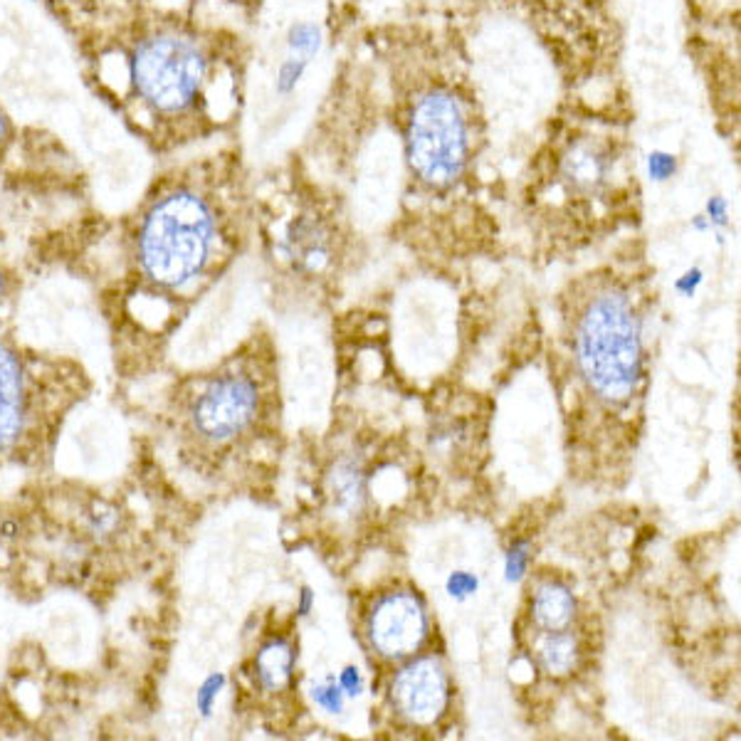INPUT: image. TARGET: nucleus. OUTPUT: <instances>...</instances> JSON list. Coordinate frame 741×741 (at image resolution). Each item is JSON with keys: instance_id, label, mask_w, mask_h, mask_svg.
Here are the masks:
<instances>
[{"instance_id": "1", "label": "nucleus", "mask_w": 741, "mask_h": 741, "mask_svg": "<svg viewBox=\"0 0 741 741\" xmlns=\"http://www.w3.org/2000/svg\"><path fill=\"white\" fill-rule=\"evenodd\" d=\"M85 390L87 376L75 362L0 332V469L40 465Z\"/></svg>"}, {"instance_id": "2", "label": "nucleus", "mask_w": 741, "mask_h": 741, "mask_svg": "<svg viewBox=\"0 0 741 741\" xmlns=\"http://www.w3.org/2000/svg\"><path fill=\"white\" fill-rule=\"evenodd\" d=\"M218 247V215L196 188H174L139 220L134 263L142 292L178 297L208 273Z\"/></svg>"}, {"instance_id": "3", "label": "nucleus", "mask_w": 741, "mask_h": 741, "mask_svg": "<svg viewBox=\"0 0 741 741\" xmlns=\"http://www.w3.org/2000/svg\"><path fill=\"white\" fill-rule=\"evenodd\" d=\"M574 354L580 378L610 406L628 403L643 378V329L623 289L606 287L578 312Z\"/></svg>"}, {"instance_id": "4", "label": "nucleus", "mask_w": 741, "mask_h": 741, "mask_svg": "<svg viewBox=\"0 0 741 741\" xmlns=\"http://www.w3.org/2000/svg\"><path fill=\"white\" fill-rule=\"evenodd\" d=\"M265 386L247 362H230L178 390L174 425L178 443L198 453L237 447L265 413Z\"/></svg>"}, {"instance_id": "5", "label": "nucleus", "mask_w": 741, "mask_h": 741, "mask_svg": "<svg viewBox=\"0 0 741 741\" xmlns=\"http://www.w3.org/2000/svg\"><path fill=\"white\" fill-rule=\"evenodd\" d=\"M469 117L453 89L430 87L410 107L406 156L420 181L433 188L453 186L469 162Z\"/></svg>"}, {"instance_id": "6", "label": "nucleus", "mask_w": 741, "mask_h": 741, "mask_svg": "<svg viewBox=\"0 0 741 741\" xmlns=\"http://www.w3.org/2000/svg\"><path fill=\"white\" fill-rule=\"evenodd\" d=\"M134 92L158 114H181L196 104L208 75L203 49L186 35L156 33L136 45L129 63Z\"/></svg>"}, {"instance_id": "7", "label": "nucleus", "mask_w": 741, "mask_h": 741, "mask_svg": "<svg viewBox=\"0 0 741 741\" xmlns=\"http://www.w3.org/2000/svg\"><path fill=\"white\" fill-rule=\"evenodd\" d=\"M368 640L378 655L403 660L416 655L428 638V613L423 600L408 590H396L376 600L368 616Z\"/></svg>"}, {"instance_id": "8", "label": "nucleus", "mask_w": 741, "mask_h": 741, "mask_svg": "<svg viewBox=\"0 0 741 741\" xmlns=\"http://www.w3.org/2000/svg\"><path fill=\"white\" fill-rule=\"evenodd\" d=\"M390 697L400 715L413 725H433L450 703V679L435 655L418 657L394 679Z\"/></svg>"}, {"instance_id": "9", "label": "nucleus", "mask_w": 741, "mask_h": 741, "mask_svg": "<svg viewBox=\"0 0 741 741\" xmlns=\"http://www.w3.org/2000/svg\"><path fill=\"white\" fill-rule=\"evenodd\" d=\"M616 158L606 144L594 142V139H580L571 144L566 154L561 156V181L580 196H596L604 190L610 178H613Z\"/></svg>"}, {"instance_id": "10", "label": "nucleus", "mask_w": 741, "mask_h": 741, "mask_svg": "<svg viewBox=\"0 0 741 741\" xmlns=\"http://www.w3.org/2000/svg\"><path fill=\"white\" fill-rule=\"evenodd\" d=\"M532 618L544 633L568 630L576 618V598L561 580H542L532 594Z\"/></svg>"}, {"instance_id": "11", "label": "nucleus", "mask_w": 741, "mask_h": 741, "mask_svg": "<svg viewBox=\"0 0 741 741\" xmlns=\"http://www.w3.org/2000/svg\"><path fill=\"white\" fill-rule=\"evenodd\" d=\"M295 670V650L285 640H269L255 655V677L259 687L277 693L283 689Z\"/></svg>"}, {"instance_id": "12", "label": "nucleus", "mask_w": 741, "mask_h": 741, "mask_svg": "<svg viewBox=\"0 0 741 741\" xmlns=\"http://www.w3.org/2000/svg\"><path fill=\"white\" fill-rule=\"evenodd\" d=\"M329 497L334 507L344 515H354L362 509L366 497V477L364 469L354 460H342L329 475Z\"/></svg>"}, {"instance_id": "13", "label": "nucleus", "mask_w": 741, "mask_h": 741, "mask_svg": "<svg viewBox=\"0 0 741 741\" xmlns=\"http://www.w3.org/2000/svg\"><path fill=\"white\" fill-rule=\"evenodd\" d=\"M537 657L544 673L554 675V677H564L576 667V660H578L576 638L568 635V630L546 633L542 638V643H539L537 648Z\"/></svg>"}, {"instance_id": "14", "label": "nucleus", "mask_w": 741, "mask_h": 741, "mask_svg": "<svg viewBox=\"0 0 741 741\" xmlns=\"http://www.w3.org/2000/svg\"><path fill=\"white\" fill-rule=\"evenodd\" d=\"M319 45H322V30L314 23H295L289 27L287 35V47L292 57H302L307 63H312L319 53Z\"/></svg>"}, {"instance_id": "15", "label": "nucleus", "mask_w": 741, "mask_h": 741, "mask_svg": "<svg viewBox=\"0 0 741 741\" xmlns=\"http://www.w3.org/2000/svg\"><path fill=\"white\" fill-rule=\"evenodd\" d=\"M307 59L302 57H292L289 55L283 65L277 69V95H292L297 85L302 82V77L307 73Z\"/></svg>"}, {"instance_id": "16", "label": "nucleus", "mask_w": 741, "mask_h": 741, "mask_svg": "<svg viewBox=\"0 0 741 741\" xmlns=\"http://www.w3.org/2000/svg\"><path fill=\"white\" fill-rule=\"evenodd\" d=\"M314 703L322 709H327V712H332V715L342 712L344 693H342V687H339L336 679H327V683L314 687Z\"/></svg>"}, {"instance_id": "17", "label": "nucleus", "mask_w": 741, "mask_h": 741, "mask_svg": "<svg viewBox=\"0 0 741 741\" xmlns=\"http://www.w3.org/2000/svg\"><path fill=\"white\" fill-rule=\"evenodd\" d=\"M675 168H677V162L673 154L653 152L648 156V174L653 181H667V178H673Z\"/></svg>"}, {"instance_id": "18", "label": "nucleus", "mask_w": 741, "mask_h": 741, "mask_svg": "<svg viewBox=\"0 0 741 741\" xmlns=\"http://www.w3.org/2000/svg\"><path fill=\"white\" fill-rule=\"evenodd\" d=\"M507 578L509 580H519L529 568V546L524 542H517L512 549H509L507 554Z\"/></svg>"}, {"instance_id": "19", "label": "nucleus", "mask_w": 741, "mask_h": 741, "mask_svg": "<svg viewBox=\"0 0 741 741\" xmlns=\"http://www.w3.org/2000/svg\"><path fill=\"white\" fill-rule=\"evenodd\" d=\"M447 590L453 598L473 596L477 590V578L473 574H467V571H457V574L447 578Z\"/></svg>"}, {"instance_id": "20", "label": "nucleus", "mask_w": 741, "mask_h": 741, "mask_svg": "<svg viewBox=\"0 0 741 741\" xmlns=\"http://www.w3.org/2000/svg\"><path fill=\"white\" fill-rule=\"evenodd\" d=\"M339 687H342V693L349 697H356L362 695V673H358V667H344V673L339 675Z\"/></svg>"}, {"instance_id": "21", "label": "nucleus", "mask_w": 741, "mask_h": 741, "mask_svg": "<svg viewBox=\"0 0 741 741\" xmlns=\"http://www.w3.org/2000/svg\"><path fill=\"white\" fill-rule=\"evenodd\" d=\"M707 220H709V225H719V228H722V225H727V200L725 198H719V196H715L712 200H709V203H707V215H705Z\"/></svg>"}, {"instance_id": "22", "label": "nucleus", "mask_w": 741, "mask_h": 741, "mask_svg": "<svg viewBox=\"0 0 741 741\" xmlns=\"http://www.w3.org/2000/svg\"><path fill=\"white\" fill-rule=\"evenodd\" d=\"M699 283H703V269H689V273H685L683 279H677V289L683 295L687 297H693L695 295V289L699 287Z\"/></svg>"}, {"instance_id": "23", "label": "nucleus", "mask_w": 741, "mask_h": 741, "mask_svg": "<svg viewBox=\"0 0 741 741\" xmlns=\"http://www.w3.org/2000/svg\"><path fill=\"white\" fill-rule=\"evenodd\" d=\"M8 297H10V287H8V277L3 269H0V312H3V307L8 302Z\"/></svg>"}, {"instance_id": "24", "label": "nucleus", "mask_w": 741, "mask_h": 741, "mask_svg": "<svg viewBox=\"0 0 741 741\" xmlns=\"http://www.w3.org/2000/svg\"><path fill=\"white\" fill-rule=\"evenodd\" d=\"M309 608H312V590L305 588L302 590V608H299V610H302V616H307Z\"/></svg>"}, {"instance_id": "25", "label": "nucleus", "mask_w": 741, "mask_h": 741, "mask_svg": "<svg viewBox=\"0 0 741 741\" xmlns=\"http://www.w3.org/2000/svg\"><path fill=\"white\" fill-rule=\"evenodd\" d=\"M5 134H8V124H5V117L0 114V142H3Z\"/></svg>"}]
</instances>
